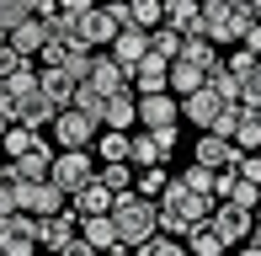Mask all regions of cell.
Returning a JSON list of instances; mask_svg holds the SVG:
<instances>
[{"instance_id": "1", "label": "cell", "mask_w": 261, "mask_h": 256, "mask_svg": "<svg viewBox=\"0 0 261 256\" xmlns=\"http://www.w3.org/2000/svg\"><path fill=\"white\" fill-rule=\"evenodd\" d=\"M112 224H117V246H144L149 235H160V208L155 197H139V192H117L112 197Z\"/></svg>"}, {"instance_id": "2", "label": "cell", "mask_w": 261, "mask_h": 256, "mask_svg": "<svg viewBox=\"0 0 261 256\" xmlns=\"http://www.w3.org/2000/svg\"><path fill=\"white\" fill-rule=\"evenodd\" d=\"M251 27V11H234V6H224V0H203V11H197V32L203 38H213L224 48V43H240V32Z\"/></svg>"}, {"instance_id": "3", "label": "cell", "mask_w": 261, "mask_h": 256, "mask_svg": "<svg viewBox=\"0 0 261 256\" xmlns=\"http://www.w3.org/2000/svg\"><path fill=\"white\" fill-rule=\"evenodd\" d=\"M48 182H54L64 197H69V192H80L86 182H96V155H91V149H59Z\"/></svg>"}, {"instance_id": "4", "label": "cell", "mask_w": 261, "mask_h": 256, "mask_svg": "<svg viewBox=\"0 0 261 256\" xmlns=\"http://www.w3.org/2000/svg\"><path fill=\"white\" fill-rule=\"evenodd\" d=\"M48 134H54L59 149H91V144H96V134H101V123L86 118L80 107H64V112L48 123Z\"/></svg>"}, {"instance_id": "5", "label": "cell", "mask_w": 261, "mask_h": 256, "mask_svg": "<svg viewBox=\"0 0 261 256\" xmlns=\"http://www.w3.org/2000/svg\"><path fill=\"white\" fill-rule=\"evenodd\" d=\"M16 208L32 219H48V214H64L69 197L54 187V182H16Z\"/></svg>"}, {"instance_id": "6", "label": "cell", "mask_w": 261, "mask_h": 256, "mask_svg": "<svg viewBox=\"0 0 261 256\" xmlns=\"http://www.w3.org/2000/svg\"><path fill=\"white\" fill-rule=\"evenodd\" d=\"M75 38H80V48H112V38H117V16L107 6H91L86 16H75Z\"/></svg>"}, {"instance_id": "7", "label": "cell", "mask_w": 261, "mask_h": 256, "mask_svg": "<svg viewBox=\"0 0 261 256\" xmlns=\"http://www.w3.org/2000/svg\"><path fill=\"white\" fill-rule=\"evenodd\" d=\"M229 107H234V101H224V96H219L213 86H197L192 96H181V118H187V123H197L203 134H208V128L219 123V118H224Z\"/></svg>"}, {"instance_id": "8", "label": "cell", "mask_w": 261, "mask_h": 256, "mask_svg": "<svg viewBox=\"0 0 261 256\" xmlns=\"http://www.w3.org/2000/svg\"><path fill=\"white\" fill-rule=\"evenodd\" d=\"M0 256H38V224H32V214L0 219Z\"/></svg>"}, {"instance_id": "9", "label": "cell", "mask_w": 261, "mask_h": 256, "mask_svg": "<svg viewBox=\"0 0 261 256\" xmlns=\"http://www.w3.org/2000/svg\"><path fill=\"white\" fill-rule=\"evenodd\" d=\"M213 229H219L224 240H229V246H245V240H251V208H240V203H229V197H219V203H213V219H208Z\"/></svg>"}, {"instance_id": "10", "label": "cell", "mask_w": 261, "mask_h": 256, "mask_svg": "<svg viewBox=\"0 0 261 256\" xmlns=\"http://www.w3.org/2000/svg\"><path fill=\"white\" fill-rule=\"evenodd\" d=\"M32 224H38V251L43 256H59L69 240L80 235V219L69 214V208H64V214H48V219H32Z\"/></svg>"}, {"instance_id": "11", "label": "cell", "mask_w": 261, "mask_h": 256, "mask_svg": "<svg viewBox=\"0 0 261 256\" xmlns=\"http://www.w3.org/2000/svg\"><path fill=\"white\" fill-rule=\"evenodd\" d=\"M181 123V101L171 96V91H149V96H139V128H176Z\"/></svg>"}, {"instance_id": "12", "label": "cell", "mask_w": 261, "mask_h": 256, "mask_svg": "<svg viewBox=\"0 0 261 256\" xmlns=\"http://www.w3.org/2000/svg\"><path fill=\"white\" fill-rule=\"evenodd\" d=\"M86 86L96 91V96H117V91H128V69L112 59V54H91V75Z\"/></svg>"}, {"instance_id": "13", "label": "cell", "mask_w": 261, "mask_h": 256, "mask_svg": "<svg viewBox=\"0 0 261 256\" xmlns=\"http://www.w3.org/2000/svg\"><path fill=\"white\" fill-rule=\"evenodd\" d=\"M101 128H117V134H134V128H139V96H134V91H117V96H107V107H101Z\"/></svg>"}, {"instance_id": "14", "label": "cell", "mask_w": 261, "mask_h": 256, "mask_svg": "<svg viewBox=\"0 0 261 256\" xmlns=\"http://www.w3.org/2000/svg\"><path fill=\"white\" fill-rule=\"evenodd\" d=\"M197 166H208V171H234V166H240V149H234L229 139H219V134H203V139H197Z\"/></svg>"}, {"instance_id": "15", "label": "cell", "mask_w": 261, "mask_h": 256, "mask_svg": "<svg viewBox=\"0 0 261 256\" xmlns=\"http://www.w3.org/2000/svg\"><path fill=\"white\" fill-rule=\"evenodd\" d=\"M107 54H112L123 69H134V64L149 54V32H144V27H117V38H112V48H107Z\"/></svg>"}, {"instance_id": "16", "label": "cell", "mask_w": 261, "mask_h": 256, "mask_svg": "<svg viewBox=\"0 0 261 256\" xmlns=\"http://www.w3.org/2000/svg\"><path fill=\"white\" fill-rule=\"evenodd\" d=\"M176 59H187V64H197V69H203V75H208V69H219L224 64V54H219V43H213V38H203V32H187V43H181V54H176Z\"/></svg>"}, {"instance_id": "17", "label": "cell", "mask_w": 261, "mask_h": 256, "mask_svg": "<svg viewBox=\"0 0 261 256\" xmlns=\"http://www.w3.org/2000/svg\"><path fill=\"white\" fill-rule=\"evenodd\" d=\"M112 197H117V192H107L101 182H86L80 192H69V214H75V219H91V214H112Z\"/></svg>"}, {"instance_id": "18", "label": "cell", "mask_w": 261, "mask_h": 256, "mask_svg": "<svg viewBox=\"0 0 261 256\" xmlns=\"http://www.w3.org/2000/svg\"><path fill=\"white\" fill-rule=\"evenodd\" d=\"M48 38H54V32H48V21H38V16H32V21H21V27L11 32L6 43L21 54V59H32V64H38V54H43V43H48Z\"/></svg>"}, {"instance_id": "19", "label": "cell", "mask_w": 261, "mask_h": 256, "mask_svg": "<svg viewBox=\"0 0 261 256\" xmlns=\"http://www.w3.org/2000/svg\"><path fill=\"white\" fill-rule=\"evenodd\" d=\"M11 171H16V182H48V171H54V149H48V139H43L38 149H27L21 160H11Z\"/></svg>"}, {"instance_id": "20", "label": "cell", "mask_w": 261, "mask_h": 256, "mask_svg": "<svg viewBox=\"0 0 261 256\" xmlns=\"http://www.w3.org/2000/svg\"><path fill=\"white\" fill-rule=\"evenodd\" d=\"M38 144H43L38 128H27V123H6V134H0V160H21L27 149H38Z\"/></svg>"}, {"instance_id": "21", "label": "cell", "mask_w": 261, "mask_h": 256, "mask_svg": "<svg viewBox=\"0 0 261 256\" xmlns=\"http://www.w3.org/2000/svg\"><path fill=\"white\" fill-rule=\"evenodd\" d=\"M59 112H64V107H54V101L43 96V86H38V91H32L27 101H21V112H16V123H27V128H38V134H48V123L59 118Z\"/></svg>"}, {"instance_id": "22", "label": "cell", "mask_w": 261, "mask_h": 256, "mask_svg": "<svg viewBox=\"0 0 261 256\" xmlns=\"http://www.w3.org/2000/svg\"><path fill=\"white\" fill-rule=\"evenodd\" d=\"M197 86H208V75H203V69H197V64H187V59H171V80H165V91L181 101V96H192Z\"/></svg>"}, {"instance_id": "23", "label": "cell", "mask_w": 261, "mask_h": 256, "mask_svg": "<svg viewBox=\"0 0 261 256\" xmlns=\"http://www.w3.org/2000/svg\"><path fill=\"white\" fill-rule=\"evenodd\" d=\"M80 240H86V246H96V251H112V246H117V224H112V214H91V219H80Z\"/></svg>"}, {"instance_id": "24", "label": "cell", "mask_w": 261, "mask_h": 256, "mask_svg": "<svg viewBox=\"0 0 261 256\" xmlns=\"http://www.w3.org/2000/svg\"><path fill=\"white\" fill-rule=\"evenodd\" d=\"M229 144L240 149V155H256V149H261V123H256V112H251V107H240V118H234V134H229Z\"/></svg>"}, {"instance_id": "25", "label": "cell", "mask_w": 261, "mask_h": 256, "mask_svg": "<svg viewBox=\"0 0 261 256\" xmlns=\"http://www.w3.org/2000/svg\"><path fill=\"white\" fill-rule=\"evenodd\" d=\"M187 251L192 256H229V240H224L213 224H197L192 235H187Z\"/></svg>"}, {"instance_id": "26", "label": "cell", "mask_w": 261, "mask_h": 256, "mask_svg": "<svg viewBox=\"0 0 261 256\" xmlns=\"http://www.w3.org/2000/svg\"><path fill=\"white\" fill-rule=\"evenodd\" d=\"M38 86H43V96H48L54 107H69V96H75V80H69L64 69H38Z\"/></svg>"}, {"instance_id": "27", "label": "cell", "mask_w": 261, "mask_h": 256, "mask_svg": "<svg viewBox=\"0 0 261 256\" xmlns=\"http://www.w3.org/2000/svg\"><path fill=\"white\" fill-rule=\"evenodd\" d=\"M91 155H96V166H107V160H128V134H117V128H101L96 144H91Z\"/></svg>"}, {"instance_id": "28", "label": "cell", "mask_w": 261, "mask_h": 256, "mask_svg": "<svg viewBox=\"0 0 261 256\" xmlns=\"http://www.w3.org/2000/svg\"><path fill=\"white\" fill-rule=\"evenodd\" d=\"M128 166H134V171H144V166H165L160 149H155V139H149L144 128H139V134H128Z\"/></svg>"}, {"instance_id": "29", "label": "cell", "mask_w": 261, "mask_h": 256, "mask_svg": "<svg viewBox=\"0 0 261 256\" xmlns=\"http://www.w3.org/2000/svg\"><path fill=\"white\" fill-rule=\"evenodd\" d=\"M96 182L107 192H134V166L128 160H107V166H96Z\"/></svg>"}, {"instance_id": "30", "label": "cell", "mask_w": 261, "mask_h": 256, "mask_svg": "<svg viewBox=\"0 0 261 256\" xmlns=\"http://www.w3.org/2000/svg\"><path fill=\"white\" fill-rule=\"evenodd\" d=\"M197 11H203V0H165V27L192 32L197 27Z\"/></svg>"}, {"instance_id": "31", "label": "cell", "mask_w": 261, "mask_h": 256, "mask_svg": "<svg viewBox=\"0 0 261 256\" xmlns=\"http://www.w3.org/2000/svg\"><path fill=\"white\" fill-rule=\"evenodd\" d=\"M181 43H187V32H176V27H149V54H160V59H176L181 54Z\"/></svg>"}, {"instance_id": "32", "label": "cell", "mask_w": 261, "mask_h": 256, "mask_svg": "<svg viewBox=\"0 0 261 256\" xmlns=\"http://www.w3.org/2000/svg\"><path fill=\"white\" fill-rule=\"evenodd\" d=\"M165 182H171V171H165V166H144V171H134V192H139V197H160Z\"/></svg>"}, {"instance_id": "33", "label": "cell", "mask_w": 261, "mask_h": 256, "mask_svg": "<svg viewBox=\"0 0 261 256\" xmlns=\"http://www.w3.org/2000/svg\"><path fill=\"white\" fill-rule=\"evenodd\" d=\"M128 256H192V251H187V240H171V235H149L144 246H134Z\"/></svg>"}, {"instance_id": "34", "label": "cell", "mask_w": 261, "mask_h": 256, "mask_svg": "<svg viewBox=\"0 0 261 256\" xmlns=\"http://www.w3.org/2000/svg\"><path fill=\"white\" fill-rule=\"evenodd\" d=\"M181 187H187V192H197V197H213V171L192 160V166L181 171Z\"/></svg>"}, {"instance_id": "35", "label": "cell", "mask_w": 261, "mask_h": 256, "mask_svg": "<svg viewBox=\"0 0 261 256\" xmlns=\"http://www.w3.org/2000/svg\"><path fill=\"white\" fill-rule=\"evenodd\" d=\"M21 21H32V6H21V0H0V32H16Z\"/></svg>"}, {"instance_id": "36", "label": "cell", "mask_w": 261, "mask_h": 256, "mask_svg": "<svg viewBox=\"0 0 261 256\" xmlns=\"http://www.w3.org/2000/svg\"><path fill=\"white\" fill-rule=\"evenodd\" d=\"M208 86H213V91H219V96H224V101H240V80H234V75H229V64H219V69H208Z\"/></svg>"}, {"instance_id": "37", "label": "cell", "mask_w": 261, "mask_h": 256, "mask_svg": "<svg viewBox=\"0 0 261 256\" xmlns=\"http://www.w3.org/2000/svg\"><path fill=\"white\" fill-rule=\"evenodd\" d=\"M69 107H80L86 118H96V123H101V107H107V96H96L91 86H75V96H69Z\"/></svg>"}, {"instance_id": "38", "label": "cell", "mask_w": 261, "mask_h": 256, "mask_svg": "<svg viewBox=\"0 0 261 256\" xmlns=\"http://www.w3.org/2000/svg\"><path fill=\"white\" fill-rule=\"evenodd\" d=\"M224 64H229V75H234V80L256 75V54H251V48H234V54H229V59H224Z\"/></svg>"}, {"instance_id": "39", "label": "cell", "mask_w": 261, "mask_h": 256, "mask_svg": "<svg viewBox=\"0 0 261 256\" xmlns=\"http://www.w3.org/2000/svg\"><path fill=\"white\" fill-rule=\"evenodd\" d=\"M144 134H149V128H144ZM149 139H155L160 160H171V155H176V139H181V128H155V134H149Z\"/></svg>"}, {"instance_id": "40", "label": "cell", "mask_w": 261, "mask_h": 256, "mask_svg": "<svg viewBox=\"0 0 261 256\" xmlns=\"http://www.w3.org/2000/svg\"><path fill=\"white\" fill-rule=\"evenodd\" d=\"M27 64H32V59H21V54L11 48V43L0 48V80H6V75H16V69H27Z\"/></svg>"}, {"instance_id": "41", "label": "cell", "mask_w": 261, "mask_h": 256, "mask_svg": "<svg viewBox=\"0 0 261 256\" xmlns=\"http://www.w3.org/2000/svg\"><path fill=\"white\" fill-rule=\"evenodd\" d=\"M234 171H240L245 182H261V149H256V155H240V166H234Z\"/></svg>"}, {"instance_id": "42", "label": "cell", "mask_w": 261, "mask_h": 256, "mask_svg": "<svg viewBox=\"0 0 261 256\" xmlns=\"http://www.w3.org/2000/svg\"><path fill=\"white\" fill-rule=\"evenodd\" d=\"M11 214H21V208H16V182L0 187V219H11Z\"/></svg>"}, {"instance_id": "43", "label": "cell", "mask_w": 261, "mask_h": 256, "mask_svg": "<svg viewBox=\"0 0 261 256\" xmlns=\"http://www.w3.org/2000/svg\"><path fill=\"white\" fill-rule=\"evenodd\" d=\"M240 48H251L256 59H261V21H251V27L240 32Z\"/></svg>"}, {"instance_id": "44", "label": "cell", "mask_w": 261, "mask_h": 256, "mask_svg": "<svg viewBox=\"0 0 261 256\" xmlns=\"http://www.w3.org/2000/svg\"><path fill=\"white\" fill-rule=\"evenodd\" d=\"M59 256H101V251H96V246H86V240H80V235H75V240H69V246H64V251H59Z\"/></svg>"}, {"instance_id": "45", "label": "cell", "mask_w": 261, "mask_h": 256, "mask_svg": "<svg viewBox=\"0 0 261 256\" xmlns=\"http://www.w3.org/2000/svg\"><path fill=\"white\" fill-rule=\"evenodd\" d=\"M91 6H96V0H59V11H64V16H86Z\"/></svg>"}, {"instance_id": "46", "label": "cell", "mask_w": 261, "mask_h": 256, "mask_svg": "<svg viewBox=\"0 0 261 256\" xmlns=\"http://www.w3.org/2000/svg\"><path fill=\"white\" fill-rule=\"evenodd\" d=\"M6 182H16V171H11V160H0V187H6Z\"/></svg>"}, {"instance_id": "47", "label": "cell", "mask_w": 261, "mask_h": 256, "mask_svg": "<svg viewBox=\"0 0 261 256\" xmlns=\"http://www.w3.org/2000/svg\"><path fill=\"white\" fill-rule=\"evenodd\" d=\"M234 256H261V246H251V240H245V246H240V251H234Z\"/></svg>"}, {"instance_id": "48", "label": "cell", "mask_w": 261, "mask_h": 256, "mask_svg": "<svg viewBox=\"0 0 261 256\" xmlns=\"http://www.w3.org/2000/svg\"><path fill=\"white\" fill-rule=\"evenodd\" d=\"M245 11H251V21H261V0H251V6H245Z\"/></svg>"}, {"instance_id": "49", "label": "cell", "mask_w": 261, "mask_h": 256, "mask_svg": "<svg viewBox=\"0 0 261 256\" xmlns=\"http://www.w3.org/2000/svg\"><path fill=\"white\" fill-rule=\"evenodd\" d=\"M251 246H261V224H251Z\"/></svg>"}, {"instance_id": "50", "label": "cell", "mask_w": 261, "mask_h": 256, "mask_svg": "<svg viewBox=\"0 0 261 256\" xmlns=\"http://www.w3.org/2000/svg\"><path fill=\"white\" fill-rule=\"evenodd\" d=\"M101 256H128V246H112V251H101Z\"/></svg>"}, {"instance_id": "51", "label": "cell", "mask_w": 261, "mask_h": 256, "mask_svg": "<svg viewBox=\"0 0 261 256\" xmlns=\"http://www.w3.org/2000/svg\"><path fill=\"white\" fill-rule=\"evenodd\" d=\"M224 6H234V11H240V6H251V0H224Z\"/></svg>"}, {"instance_id": "52", "label": "cell", "mask_w": 261, "mask_h": 256, "mask_svg": "<svg viewBox=\"0 0 261 256\" xmlns=\"http://www.w3.org/2000/svg\"><path fill=\"white\" fill-rule=\"evenodd\" d=\"M6 123H11V118H6V112H0V134H6Z\"/></svg>"}, {"instance_id": "53", "label": "cell", "mask_w": 261, "mask_h": 256, "mask_svg": "<svg viewBox=\"0 0 261 256\" xmlns=\"http://www.w3.org/2000/svg\"><path fill=\"white\" fill-rule=\"evenodd\" d=\"M251 219H256V224H261V208H256V214H251Z\"/></svg>"}, {"instance_id": "54", "label": "cell", "mask_w": 261, "mask_h": 256, "mask_svg": "<svg viewBox=\"0 0 261 256\" xmlns=\"http://www.w3.org/2000/svg\"><path fill=\"white\" fill-rule=\"evenodd\" d=\"M256 80H261V59H256Z\"/></svg>"}, {"instance_id": "55", "label": "cell", "mask_w": 261, "mask_h": 256, "mask_svg": "<svg viewBox=\"0 0 261 256\" xmlns=\"http://www.w3.org/2000/svg\"><path fill=\"white\" fill-rule=\"evenodd\" d=\"M21 6H38V0H21Z\"/></svg>"}, {"instance_id": "56", "label": "cell", "mask_w": 261, "mask_h": 256, "mask_svg": "<svg viewBox=\"0 0 261 256\" xmlns=\"http://www.w3.org/2000/svg\"><path fill=\"white\" fill-rule=\"evenodd\" d=\"M0 48H6V32H0Z\"/></svg>"}, {"instance_id": "57", "label": "cell", "mask_w": 261, "mask_h": 256, "mask_svg": "<svg viewBox=\"0 0 261 256\" xmlns=\"http://www.w3.org/2000/svg\"><path fill=\"white\" fill-rule=\"evenodd\" d=\"M96 6H112V0H96Z\"/></svg>"}, {"instance_id": "58", "label": "cell", "mask_w": 261, "mask_h": 256, "mask_svg": "<svg viewBox=\"0 0 261 256\" xmlns=\"http://www.w3.org/2000/svg\"><path fill=\"white\" fill-rule=\"evenodd\" d=\"M256 123H261V107H256Z\"/></svg>"}, {"instance_id": "59", "label": "cell", "mask_w": 261, "mask_h": 256, "mask_svg": "<svg viewBox=\"0 0 261 256\" xmlns=\"http://www.w3.org/2000/svg\"><path fill=\"white\" fill-rule=\"evenodd\" d=\"M256 187H261V182H256Z\"/></svg>"}]
</instances>
